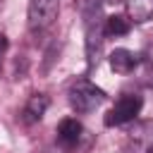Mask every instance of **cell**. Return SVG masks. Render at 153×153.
I'll return each instance as SVG.
<instances>
[{
  "label": "cell",
  "mask_w": 153,
  "mask_h": 153,
  "mask_svg": "<svg viewBox=\"0 0 153 153\" xmlns=\"http://www.w3.org/2000/svg\"><path fill=\"white\" fill-rule=\"evenodd\" d=\"M74 5L81 12L84 19V31H86V57H88V67H93L98 62V50L103 43V17H100V7L103 0H74Z\"/></svg>",
  "instance_id": "obj_1"
},
{
  "label": "cell",
  "mask_w": 153,
  "mask_h": 153,
  "mask_svg": "<svg viewBox=\"0 0 153 153\" xmlns=\"http://www.w3.org/2000/svg\"><path fill=\"white\" fill-rule=\"evenodd\" d=\"M105 103V91L98 88L96 84H91L88 79H76L69 86V105L74 112L86 115L93 112L96 108H100Z\"/></svg>",
  "instance_id": "obj_2"
},
{
  "label": "cell",
  "mask_w": 153,
  "mask_h": 153,
  "mask_svg": "<svg viewBox=\"0 0 153 153\" xmlns=\"http://www.w3.org/2000/svg\"><path fill=\"white\" fill-rule=\"evenodd\" d=\"M141 108H143L141 96H136V93H122V96L115 100V105L108 110L103 124H105V127H122V124H129V122L136 120V115L141 112Z\"/></svg>",
  "instance_id": "obj_3"
},
{
  "label": "cell",
  "mask_w": 153,
  "mask_h": 153,
  "mask_svg": "<svg viewBox=\"0 0 153 153\" xmlns=\"http://www.w3.org/2000/svg\"><path fill=\"white\" fill-rule=\"evenodd\" d=\"M57 12H60V0H29V10H26L29 31L41 33L50 29L57 19Z\"/></svg>",
  "instance_id": "obj_4"
},
{
  "label": "cell",
  "mask_w": 153,
  "mask_h": 153,
  "mask_svg": "<svg viewBox=\"0 0 153 153\" xmlns=\"http://www.w3.org/2000/svg\"><path fill=\"white\" fill-rule=\"evenodd\" d=\"M124 151L127 153H153V122L134 124V129L127 131Z\"/></svg>",
  "instance_id": "obj_5"
},
{
  "label": "cell",
  "mask_w": 153,
  "mask_h": 153,
  "mask_svg": "<svg viewBox=\"0 0 153 153\" xmlns=\"http://www.w3.org/2000/svg\"><path fill=\"white\" fill-rule=\"evenodd\" d=\"M81 139H84V127H81L79 120L65 117V120L57 124V141H60L65 148H74Z\"/></svg>",
  "instance_id": "obj_6"
},
{
  "label": "cell",
  "mask_w": 153,
  "mask_h": 153,
  "mask_svg": "<svg viewBox=\"0 0 153 153\" xmlns=\"http://www.w3.org/2000/svg\"><path fill=\"white\" fill-rule=\"evenodd\" d=\"M48 105H50V98H48L45 93H33V96H29V100H26V105H24V110H22V120H24L26 124L41 122L43 115H45V110H48Z\"/></svg>",
  "instance_id": "obj_7"
},
{
  "label": "cell",
  "mask_w": 153,
  "mask_h": 153,
  "mask_svg": "<svg viewBox=\"0 0 153 153\" xmlns=\"http://www.w3.org/2000/svg\"><path fill=\"white\" fill-rule=\"evenodd\" d=\"M108 62H110V69H112V72H117V74H129V72L136 69L139 55L131 53V50H127V48H117V50L110 53Z\"/></svg>",
  "instance_id": "obj_8"
},
{
  "label": "cell",
  "mask_w": 153,
  "mask_h": 153,
  "mask_svg": "<svg viewBox=\"0 0 153 153\" xmlns=\"http://www.w3.org/2000/svg\"><path fill=\"white\" fill-rule=\"evenodd\" d=\"M131 31V19L124 14H110L103 22V36L108 38H117V36H127Z\"/></svg>",
  "instance_id": "obj_9"
},
{
  "label": "cell",
  "mask_w": 153,
  "mask_h": 153,
  "mask_svg": "<svg viewBox=\"0 0 153 153\" xmlns=\"http://www.w3.org/2000/svg\"><path fill=\"white\" fill-rule=\"evenodd\" d=\"M127 10L131 22H148L153 17V0H127Z\"/></svg>",
  "instance_id": "obj_10"
},
{
  "label": "cell",
  "mask_w": 153,
  "mask_h": 153,
  "mask_svg": "<svg viewBox=\"0 0 153 153\" xmlns=\"http://www.w3.org/2000/svg\"><path fill=\"white\" fill-rule=\"evenodd\" d=\"M7 48H10V41H7V36H5V33H0V65H2V57H5Z\"/></svg>",
  "instance_id": "obj_11"
}]
</instances>
